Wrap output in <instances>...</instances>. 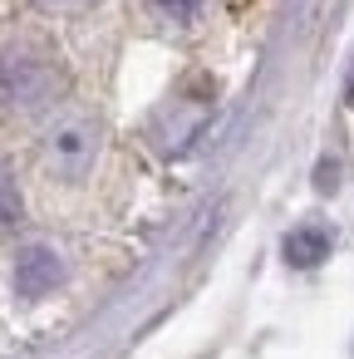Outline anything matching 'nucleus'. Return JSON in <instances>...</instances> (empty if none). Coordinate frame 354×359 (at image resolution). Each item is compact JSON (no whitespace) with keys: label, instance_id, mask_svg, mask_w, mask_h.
Wrapping results in <instances>:
<instances>
[{"label":"nucleus","instance_id":"nucleus-1","mask_svg":"<svg viewBox=\"0 0 354 359\" xmlns=\"http://www.w3.org/2000/svg\"><path fill=\"white\" fill-rule=\"evenodd\" d=\"M64 74L50 55L40 50H25V45H11L0 55V99L6 104H20V109H35V104H50L60 94Z\"/></svg>","mask_w":354,"mask_h":359},{"label":"nucleus","instance_id":"nucleus-2","mask_svg":"<svg viewBox=\"0 0 354 359\" xmlns=\"http://www.w3.org/2000/svg\"><path fill=\"white\" fill-rule=\"evenodd\" d=\"M94 153H99V133L84 123V118H64L55 123V133L45 138V163L50 172L60 177H84L94 168Z\"/></svg>","mask_w":354,"mask_h":359},{"label":"nucleus","instance_id":"nucleus-3","mask_svg":"<svg viewBox=\"0 0 354 359\" xmlns=\"http://www.w3.org/2000/svg\"><path fill=\"white\" fill-rule=\"evenodd\" d=\"M11 280H15V295H25V300L55 295V285L64 280V261H60L50 246H25V251L15 256Z\"/></svg>","mask_w":354,"mask_h":359},{"label":"nucleus","instance_id":"nucleus-4","mask_svg":"<svg viewBox=\"0 0 354 359\" xmlns=\"http://www.w3.org/2000/svg\"><path fill=\"white\" fill-rule=\"evenodd\" d=\"M325 256H329V231H325V226H300V231L285 236V261H290V266L310 271V266H320Z\"/></svg>","mask_w":354,"mask_h":359},{"label":"nucleus","instance_id":"nucleus-5","mask_svg":"<svg viewBox=\"0 0 354 359\" xmlns=\"http://www.w3.org/2000/svg\"><path fill=\"white\" fill-rule=\"evenodd\" d=\"M11 222H20V187H15L11 168L0 163V226H11Z\"/></svg>","mask_w":354,"mask_h":359},{"label":"nucleus","instance_id":"nucleus-6","mask_svg":"<svg viewBox=\"0 0 354 359\" xmlns=\"http://www.w3.org/2000/svg\"><path fill=\"white\" fill-rule=\"evenodd\" d=\"M197 6H202V0H153V11L168 15V20H192Z\"/></svg>","mask_w":354,"mask_h":359}]
</instances>
